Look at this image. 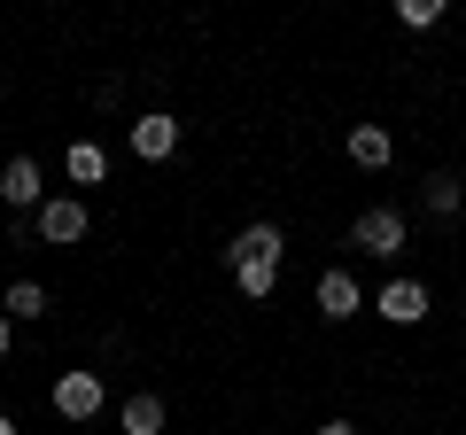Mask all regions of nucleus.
Returning a JSON list of instances; mask_svg holds the SVG:
<instances>
[{
  "mask_svg": "<svg viewBox=\"0 0 466 435\" xmlns=\"http://www.w3.org/2000/svg\"><path fill=\"white\" fill-rule=\"evenodd\" d=\"M373 311L389 319V327H420L428 319V280H412V272H397V280L373 296Z\"/></svg>",
  "mask_w": 466,
  "mask_h": 435,
  "instance_id": "obj_7",
  "label": "nucleus"
},
{
  "mask_svg": "<svg viewBox=\"0 0 466 435\" xmlns=\"http://www.w3.org/2000/svg\"><path fill=\"white\" fill-rule=\"evenodd\" d=\"M342 148H350V164H358V171H389V164H397V140H389V125H350Z\"/></svg>",
  "mask_w": 466,
  "mask_h": 435,
  "instance_id": "obj_9",
  "label": "nucleus"
},
{
  "mask_svg": "<svg viewBox=\"0 0 466 435\" xmlns=\"http://www.w3.org/2000/svg\"><path fill=\"white\" fill-rule=\"evenodd\" d=\"M0 435H16V420H8V412H0Z\"/></svg>",
  "mask_w": 466,
  "mask_h": 435,
  "instance_id": "obj_17",
  "label": "nucleus"
},
{
  "mask_svg": "<svg viewBox=\"0 0 466 435\" xmlns=\"http://www.w3.org/2000/svg\"><path fill=\"white\" fill-rule=\"evenodd\" d=\"M47 397H55V412H63V420H94L101 404H109V381H101V373H55Z\"/></svg>",
  "mask_w": 466,
  "mask_h": 435,
  "instance_id": "obj_6",
  "label": "nucleus"
},
{
  "mask_svg": "<svg viewBox=\"0 0 466 435\" xmlns=\"http://www.w3.org/2000/svg\"><path fill=\"white\" fill-rule=\"evenodd\" d=\"M404 241H412V218L397 202H366L350 218V249H366V257H404Z\"/></svg>",
  "mask_w": 466,
  "mask_h": 435,
  "instance_id": "obj_2",
  "label": "nucleus"
},
{
  "mask_svg": "<svg viewBox=\"0 0 466 435\" xmlns=\"http://www.w3.org/2000/svg\"><path fill=\"white\" fill-rule=\"evenodd\" d=\"M0 202H8L16 218H39V202H47V179H39L32 156H8V164H0Z\"/></svg>",
  "mask_w": 466,
  "mask_h": 435,
  "instance_id": "obj_5",
  "label": "nucleus"
},
{
  "mask_svg": "<svg viewBox=\"0 0 466 435\" xmlns=\"http://www.w3.org/2000/svg\"><path fill=\"white\" fill-rule=\"evenodd\" d=\"M459 202H466V187L451 179V171H428V187H420V210H428V218H459Z\"/></svg>",
  "mask_w": 466,
  "mask_h": 435,
  "instance_id": "obj_12",
  "label": "nucleus"
},
{
  "mask_svg": "<svg viewBox=\"0 0 466 435\" xmlns=\"http://www.w3.org/2000/svg\"><path fill=\"white\" fill-rule=\"evenodd\" d=\"M125 140H133L140 164H171V156H179V117H171V109H140V117L125 125Z\"/></svg>",
  "mask_w": 466,
  "mask_h": 435,
  "instance_id": "obj_4",
  "label": "nucleus"
},
{
  "mask_svg": "<svg viewBox=\"0 0 466 435\" xmlns=\"http://www.w3.org/2000/svg\"><path fill=\"white\" fill-rule=\"evenodd\" d=\"M164 397H148V389H133V397H125V404H116V428H125V435H164Z\"/></svg>",
  "mask_w": 466,
  "mask_h": 435,
  "instance_id": "obj_10",
  "label": "nucleus"
},
{
  "mask_svg": "<svg viewBox=\"0 0 466 435\" xmlns=\"http://www.w3.org/2000/svg\"><path fill=\"white\" fill-rule=\"evenodd\" d=\"M280 257H288V234L272 226V218H257V226H241V234L226 241L233 288H241V296H257V303H265L272 288H280Z\"/></svg>",
  "mask_w": 466,
  "mask_h": 435,
  "instance_id": "obj_1",
  "label": "nucleus"
},
{
  "mask_svg": "<svg viewBox=\"0 0 466 435\" xmlns=\"http://www.w3.org/2000/svg\"><path fill=\"white\" fill-rule=\"evenodd\" d=\"M435 16H443V0H397V24H404V32H428Z\"/></svg>",
  "mask_w": 466,
  "mask_h": 435,
  "instance_id": "obj_14",
  "label": "nucleus"
},
{
  "mask_svg": "<svg viewBox=\"0 0 466 435\" xmlns=\"http://www.w3.org/2000/svg\"><path fill=\"white\" fill-rule=\"evenodd\" d=\"M0 311H8V319H39V311H47V288H39V280H8Z\"/></svg>",
  "mask_w": 466,
  "mask_h": 435,
  "instance_id": "obj_13",
  "label": "nucleus"
},
{
  "mask_svg": "<svg viewBox=\"0 0 466 435\" xmlns=\"http://www.w3.org/2000/svg\"><path fill=\"white\" fill-rule=\"evenodd\" d=\"M8 342H16V319H8V311H0V358H8Z\"/></svg>",
  "mask_w": 466,
  "mask_h": 435,
  "instance_id": "obj_16",
  "label": "nucleus"
},
{
  "mask_svg": "<svg viewBox=\"0 0 466 435\" xmlns=\"http://www.w3.org/2000/svg\"><path fill=\"white\" fill-rule=\"evenodd\" d=\"M63 171H70V187H101L109 179V148H101V140H70Z\"/></svg>",
  "mask_w": 466,
  "mask_h": 435,
  "instance_id": "obj_11",
  "label": "nucleus"
},
{
  "mask_svg": "<svg viewBox=\"0 0 466 435\" xmlns=\"http://www.w3.org/2000/svg\"><path fill=\"white\" fill-rule=\"evenodd\" d=\"M86 226H94L86 195H47V202H39V218H32V234L47 241V249H78V241H86Z\"/></svg>",
  "mask_w": 466,
  "mask_h": 435,
  "instance_id": "obj_3",
  "label": "nucleus"
},
{
  "mask_svg": "<svg viewBox=\"0 0 466 435\" xmlns=\"http://www.w3.org/2000/svg\"><path fill=\"white\" fill-rule=\"evenodd\" d=\"M319 311H327V319H358V303H366V288H358V272H350V265H327V272H319Z\"/></svg>",
  "mask_w": 466,
  "mask_h": 435,
  "instance_id": "obj_8",
  "label": "nucleus"
},
{
  "mask_svg": "<svg viewBox=\"0 0 466 435\" xmlns=\"http://www.w3.org/2000/svg\"><path fill=\"white\" fill-rule=\"evenodd\" d=\"M311 435H358V428H350V420H319Z\"/></svg>",
  "mask_w": 466,
  "mask_h": 435,
  "instance_id": "obj_15",
  "label": "nucleus"
}]
</instances>
